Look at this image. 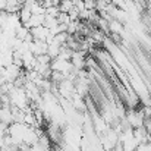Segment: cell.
Returning a JSON list of instances; mask_svg holds the SVG:
<instances>
[{
    "instance_id": "cell-1",
    "label": "cell",
    "mask_w": 151,
    "mask_h": 151,
    "mask_svg": "<svg viewBox=\"0 0 151 151\" xmlns=\"http://www.w3.org/2000/svg\"><path fill=\"white\" fill-rule=\"evenodd\" d=\"M57 7H59L60 13H69L73 9V3H72V0H62Z\"/></svg>"
}]
</instances>
